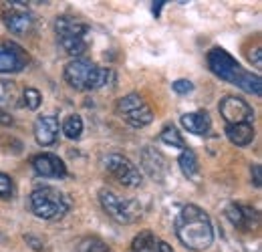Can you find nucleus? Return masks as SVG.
Here are the masks:
<instances>
[{"instance_id": "nucleus-8", "label": "nucleus", "mask_w": 262, "mask_h": 252, "mask_svg": "<svg viewBox=\"0 0 262 252\" xmlns=\"http://www.w3.org/2000/svg\"><path fill=\"white\" fill-rule=\"evenodd\" d=\"M220 115L226 119L228 125H236V123H252L254 119V111L252 107L236 97V95H226L222 101H220Z\"/></svg>"}, {"instance_id": "nucleus-15", "label": "nucleus", "mask_w": 262, "mask_h": 252, "mask_svg": "<svg viewBox=\"0 0 262 252\" xmlns=\"http://www.w3.org/2000/svg\"><path fill=\"white\" fill-rule=\"evenodd\" d=\"M182 125L194 135H206L212 127V121L206 111H194V113L182 115Z\"/></svg>"}, {"instance_id": "nucleus-16", "label": "nucleus", "mask_w": 262, "mask_h": 252, "mask_svg": "<svg viewBox=\"0 0 262 252\" xmlns=\"http://www.w3.org/2000/svg\"><path fill=\"white\" fill-rule=\"evenodd\" d=\"M55 32L59 34V38H73V36L83 38V34L87 32V25H83L71 16H59L55 20Z\"/></svg>"}, {"instance_id": "nucleus-13", "label": "nucleus", "mask_w": 262, "mask_h": 252, "mask_svg": "<svg viewBox=\"0 0 262 252\" xmlns=\"http://www.w3.org/2000/svg\"><path fill=\"white\" fill-rule=\"evenodd\" d=\"M2 20L6 25V29L14 34H25V32L33 31L34 27V18L25 12V10H16V8H10V10H4L2 12Z\"/></svg>"}, {"instance_id": "nucleus-17", "label": "nucleus", "mask_w": 262, "mask_h": 252, "mask_svg": "<svg viewBox=\"0 0 262 252\" xmlns=\"http://www.w3.org/2000/svg\"><path fill=\"white\" fill-rule=\"evenodd\" d=\"M226 137H228L234 145L244 148V145L252 143V139H254V127H252V123L226 125Z\"/></svg>"}, {"instance_id": "nucleus-26", "label": "nucleus", "mask_w": 262, "mask_h": 252, "mask_svg": "<svg viewBox=\"0 0 262 252\" xmlns=\"http://www.w3.org/2000/svg\"><path fill=\"white\" fill-rule=\"evenodd\" d=\"M81 252H109V246L103 244L97 238H89L81 244Z\"/></svg>"}, {"instance_id": "nucleus-29", "label": "nucleus", "mask_w": 262, "mask_h": 252, "mask_svg": "<svg viewBox=\"0 0 262 252\" xmlns=\"http://www.w3.org/2000/svg\"><path fill=\"white\" fill-rule=\"evenodd\" d=\"M0 125H4V127L12 125V117H10L6 111H2V109H0Z\"/></svg>"}, {"instance_id": "nucleus-21", "label": "nucleus", "mask_w": 262, "mask_h": 252, "mask_svg": "<svg viewBox=\"0 0 262 252\" xmlns=\"http://www.w3.org/2000/svg\"><path fill=\"white\" fill-rule=\"evenodd\" d=\"M63 133L69 139H79L83 133V119L79 115H69L63 123Z\"/></svg>"}, {"instance_id": "nucleus-30", "label": "nucleus", "mask_w": 262, "mask_h": 252, "mask_svg": "<svg viewBox=\"0 0 262 252\" xmlns=\"http://www.w3.org/2000/svg\"><path fill=\"white\" fill-rule=\"evenodd\" d=\"M250 61H254L256 69H260V49L258 47L254 49V55H250Z\"/></svg>"}, {"instance_id": "nucleus-11", "label": "nucleus", "mask_w": 262, "mask_h": 252, "mask_svg": "<svg viewBox=\"0 0 262 252\" xmlns=\"http://www.w3.org/2000/svg\"><path fill=\"white\" fill-rule=\"evenodd\" d=\"M33 167L38 176H45V178H63L67 174L65 161L59 156H53V154L34 156Z\"/></svg>"}, {"instance_id": "nucleus-12", "label": "nucleus", "mask_w": 262, "mask_h": 252, "mask_svg": "<svg viewBox=\"0 0 262 252\" xmlns=\"http://www.w3.org/2000/svg\"><path fill=\"white\" fill-rule=\"evenodd\" d=\"M59 135V121L53 115H42L34 121V139L38 145H53Z\"/></svg>"}, {"instance_id": "nucleus-20", "label": "nucleus", "mask_w": 262, "mask_h": 252, "mask_svg": "<svg viewBox=\"0 0 262 252\" xmlns=\"http://www.w3.org/2000/svg\"><path fill=\"white\" fill-rule=\"evenodd\" d=\"M160 139L164 141L165 145H171V148H180V150H186V143H184V137L180 135V131L173 125H165L160 133Z\"/></svg>"}, {"instance_id": "nucleus-5", "label": "nucleus", "mask_w": 262, "mask_h": 252, "mask_svg": "<svg viewBox=\"0 0 262 252\" xmlns=\"http://www.w3.org/2000/svg\"><path fill=\"white\" fill-rule=\"evenodd\" d=\"M99 202H101L103 210L107 212V216H111L119 224H131L139 214V208L133 200H123L117 194H113L111 190H101L99 192Z\"/></svg>"}, {"instance_id": "nucleus-25", "label": "nucleus", "mask_w": 262, "mask_h": 252, "mask_svg": "<svg viewBox=\"0 0 262 252\" xmlns=\"http://www.w3.org/2000/svg\"><path fill=\"white\" fill-rule=\"evenodd\" d=\"M12 196H14V184H12V180L6 174H0V198L2 200H8Z\"/></svg>"}, {"instance_id": "nucleus-10", "label": "nucleus", "mask_w": 262, "mask_h": 252, "mask_svg": "<svg viewBox=\"0 0 262 252\" xmlns=\"http://www.w3.org/2000/svg\"><path fill=\"white\" fill-rule=\"evenodd\" d=\"M226 216L238 230H244V232L254 230L260 222L258 212L252 206H244V204H230L226 208Z\"/></svg>"}, {"instance_id": "nucleus-3", "label": "nucleus", "mask_w": 262, "mask_h": 252, "mask_svg": "<svg viewBox=\"0 0 262 252\" xmlns=\"http://www.w3.org/2000/svg\"><path fill=\"white\" fill-rule=\"evenodd\" d=\"M31 210L40 220L63 218L69 212V200L63 192L57 188H38L31 194Z\"/></svg>"}, {"instance_id": "nucleus-28", "label": "nucleus", "mask_w": 262, "mask_h": 252, "mask_svg": "<svg viewBox=\"0 0 262 252\" xmlns=\"http://www.w3.org/2000/svg\"><path fill=\"white\" fill-rule=\"evenodd\" d=\"M252 184H254V188H260L262 186V167L260 165H252Z\"/></svg>"}, {"instance_id": "nucleus-9", "label": "nucleus", "mask_w": 262, "mask_h": 252, "mask_svg": "<svg viewBox=\"0 0 262 252\" xmlns=\"http://www.w3.org/2000/svg\"><path fill=\"white\" fill-rule=\"evenodd\" d=\"M29 63L27 53L14 45V43H4L0 45V73H18Z\"/></svg>"}, {"instance_id": "nucleus-18", "label": "nucleus", "mask_w": 262, "mask_h": 252, "mask_svg": "<svg viewBox=\"0 0 262 252\" xmlns=\"http://www.w3.org/2000/svg\"><path fill=\"white\" fill-rule=\"evenodd\" d=\"M143 167L147 170V174L154 178V180H164L165 176V159L160 156V154H156L154 150H145V154H143Z\"/></svg>"}, {"instance_id": "nucleus-14", "label": "nucleus", "mask_w": 262, "mask_h": 252, "mask_svg": "<svg viewBox=\"0 0 262 252\" xmlns=\"http://www.w3.org/2000/svg\"><path fill=\"white\" fill-rule=\"evenodd\" d=\"M131 252H173V250H171V246L167 242H164L162 238H158L154 232L143 230V232H139V236L133 238Z\"/></svg>"}, {"instance_id": "nucleus-31", "label": "nucleus", "mask_w": 262, "mask_h": 252, "mask_svg": "<svg viewBox=\"0 0 262 252\" xmlns=\"http://www.w3.org/2000/svg\"><path fill=\"white\" fill-rule=\"evenodd\" d=\"M162 6H164V2H154V14H160Z\"/></svg>"}, {"instance_id": "nucleus-22", "label": "nucleus", "mask_w": 262, "mask_h": 252, "mask_svg": "<svg viewBox=\"0 0 262 252\" xmlns=\"http://www.w3.org/2000/svg\"><path fill=\"white\" fill-rule=\"evenodd\" d=\"M236 87H240L242 91H246V93H254V95H260V87H262V83H260V77L258 75H252V73H244L242 75V79H240V83L236 85Z\"/></svg>"}, {"instance_id": "nucleus-6", "label": "nucleus", "mask_w": 262, "mask_h": 252, "mask_svg": "<svg viewBox=\"0 0 262 252\" xmlns=\"http://www.w3.org/2000/svg\"><path fill=\"white\" fill-rule=\"evenodd\" d=\"M208 67L216 77H220V79H224L228 83H234V85H238L242 75L246 73L224 49H218V47L208 53Z\"/></svg>"}, {"instance_id": "nucleus-1", "label": "nucleus", "mask_w": 262, "mask_h": 252, "mask_svg": "<svg viewBox=\"0 0 262 252\" xmlns=\"http://www.w3.org/2000/svg\"><path fill=\"white\" fill-rule=\"evenodd\" d=\"M176 234L186 248L196 252L210 248L214 242V228L210 216L194 204L184 206L176 216Z\"/></svg>"}, {"instance_id": "nucleus-27", "label": "nucleus", "mask_w": 262, "mask_h": 252, "mask_svg": "<svg viewBox=\"0 0 262 252\" xmlns=\"http://www.w3.org/2000/svg\"><path fill=\"white\" fill-rule=\"evenodd\" d=\"M171 89L178 95H188L194 91V85H192V81H188V79H178V81H173Z\"/></svg>"}, {"instance_id": "nucleus-7", "label": "nucleus", "mask_w": 262, "mask_h": 252, "mask_svg": "<svg viewBox=\"0 0 262 252\" xmlns=\"http://www.w3.org/2000/svg\"><path fill=\"white\" fill-rule=\"evenodd\" d=\"M103 167L123 186H139L141 184V172L129 159L119 156V154H109L103 159Z\"/></svg>"}, {"instance_id": "nucleus-23", "label": "nucleus", "mask_w": 262, "mask_h": 252, "mask_svg": "<svg viewBox=\"0 0 262 252\" xmlns=\"http://www.w3.org/2000/svg\"><path fill=\"white\" fill-rule=\"evenodd\" d=\"M59 40H61V47L65 49L69 55H73V57L83 55L85 49H87V43H85L83 38H79V36H73V38H59Z\"/></svg>"}, {"instance_id": "nucleus-4", "label": "nucleus", "mask_w": 262, "mask_h": 252, "mask_svg": "<svg viewBox=\"0 0 262 252\" xmlns=\"http://www.w3.org/2000/svg\"><path fill=\"white\" fill-rule=\"evenodd\" d=\"M115 109H117V115L123 117V121L127 125L135 127V129H141V127L149 125L154 121L151 109L147 107V103L137 93H129L125 95V97H121L117 101Z\"/></svg>"}, {"instance_id": "nucleus-24", "label": "nucleus", "mask_w": 262, "mask_h": 252, "mask_svg": "<svg viewBox=\"0 0 262 252\" xmlns=\"http://www.w3.org/2000/svg\"><path fill=\"white\" fill-rule=\"evenodd\" d=\"M23 97H25V105L29 107V109H38L40 107V103H42V97H40V93H38V89H34V87H27L25 89V93H23Z\"/></svg>"}, {"instance_id": "nucleus-19", "label": "nucleus", "mask_w": 262, "mask_h": 252, "mask_svg": "<svg viewBox=\"0 0 262 252\" xmlns=\"http://www.w3.org/2000/svg\"><path fill=\"white\" fill-rule=\"evenodd\" d=\"M178 163H180V167H182V172H184V176L186 178H190V180H196L198 174H200V167H198V159H196V154L192 152V150H184L182 152V156L178 159Z\"/></svg>"}, {"instance_id": "nucleus-2", "label": "nucleus", "mask_w": 262, "mask_h": 252, "mask_svg": "<svg viewBox=\"0 0 262 252\" xmlns=\"http://www.w3.org/2000/svg\"><path fill=\"white\" fill-rule=\"evenodd\" d=\"M113 73L109 69L97 67L87 59H73L65 67V81L79 91H93L99 87H105L111 81Z\"/></svg>"}]
</instances>
